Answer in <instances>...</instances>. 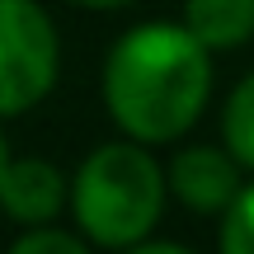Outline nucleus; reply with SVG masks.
<instances>
[{
	"label": "nucleus",
	"mask_w": 254,
	"mask_h": 254,
	"mask_svg": "<svg viewBox=\"0 0 254 254\" xmlns=\"http://www.w3.org/2000/svg\"><path fill=\"white\" fill-rule=\"evenodd\" d=\"M212 47L189 24H141L118 38L104 66V104L136 141H174L198 123L212 90Z\"/></svg>",
	"instance_id": "nucleus-1"
},
{
	"label": "nucleus",
	"mask_w": 254,
	"mask_h": 254,
	"mask_svg": "<svg viewBox=\"0 0 254 254\" xmlns=\"http://www.w3.org/2000/svg\"><path fill=\"white\" fill-rule=\"evenodd\" d=\"M71 207L80 231L94 245L109 250H132L151 236V226L160 221L165 207V174L160 165L146 155V146L113 141L99 146L94 155H85L80 174L71 189Z\"/></svg>",
	"instance_id": "nucleus-2"
},
{
	"label": "nucleus",
	"mask_w": 254,
	"mask_h": 254,
	"mask_svg": "<svg viewBox=\"0 0 254 254\" xmlns=\"http://www.w3.org/2000/svg\"><path fill=\"white\" fill-rule=\"evenodd\" d=\"M57 80V33L38 0H0V118L28 113Z\"/></svg>",
	"instance_id": "nucleus-3"
},
{
	"label": "nucleus",
	"mask_w": 254,
	"mask_h": 254,
	"mask_svg": "<svg viewBox=\"0 0 254 254\" xmlns=\"http://www.w3.org/2000/svg\"><path fill=\"white\" fill-rule=\"evenodd\" d=\"M170 189L193 212H226L240 193V160L217 146H184L170 160Z\"/></svg>",
	"instance_id": "nucleus-4"
},
{
	"label": "nucleus",
	"mask_w": 254,
	"mask_h": 254,
	"mask_svg": "<svg viewBox=\"0 0 254 254\" xmlns=\"http://www.w3.org/2000/svg\"><path fill=\"white\" fill-rule=\"evenodd\" d=\"M62 198H66V174L47 160H9L5 179H0V207L19 226L52 221Z\"/></svg>",
	"instance_id": "nucleus-5"
},
{
	"label": "nucleus",
	"mask_w": 254,
	"mask_h": 254,
	"mask_svg": "<svg viewBox=\"0 0 254 254\" xmlns=\"http://www.w3.org/2000/svg\"><path fill=\"white\" fill-rule=\"evenodd\" d=\"M184 24L207 47H240L254 33V0H189Z\"/></svg>",
	"instance_id": "nucleus-6"
},
{
	"label": "nucleus",
	"mask_w": 254,
	"mask_h": 254,
	"mask_svg": "<svg viewBox=\"0 0 254 254\" xmlns=\"http://www.w3.org/2000/svg\"><path fill=\"white\" fill-rule=\"evenodd\" d=\"M221 136H226L231 155H236L245 170H254V75L236 85L226 113H221Z\"/></svg>",
	"instance_id": "nucleus-7"
},
{
	"label": "nucleus",
	"mask_w": 254,
	"mask_h": 254,
	"mask_svg": "<svg viewBox=\"0 0 254 254\" xmlns=\"http://www.w3.org/2000/svg\"><path fill=\"white\" fill-rule=\"evenodd\" d=\"M221 250L226 254H254V184L236 193L221 221Z\"/></svg>",
	"instance_id": "nucleus-8"
},
{
	"label": "nucleus",
	"mask_w": 254,
	"mask_h": 254,
	"mask_svg": "<svg viewBox=\"0 0 254 254\" xmlns=\"http://www.w3.org/2000/svg\"><path fill=\"white\" fill-rule=\"evenodd\" d=\"M85 240H90L85 231H80V236H71V231H57V226H47V221H43V226H33L28 236L14 240V254H38V250H52V254H80Z\"/></svg>",
	"instance_id": "nucleus-9"
},
{
	"label": "nucleus",
	"mask_w": 254,
	"mask_h": 254,
	"mask_svg": "<svg viewBox=\"0 0 254 254\" xmlns=\"http://www.w3.org/2000/svg\"><path fill=\"white\" fill-rule=\"evenodd\" d=\"M75 5H90V9H118V5H132V0H75Z\"/></svg>",
	"instance_id": "nucleus-10"
},
{
	"label": "nucleus",
	"mask_w": 254,
	"mask_h": 254,
	"mask_svg": "<svg viewBox=\"0 0 254 254\" xmlns=\"http://www.w3.org/2000/svg\"><path fill=\"white\" fill-rule=\"evenodd\" d=\"M5 170H9V151H5V136H0V179H5Z\"/></svg>",
	"instance_id": "nucleus-11"
}]
</instances>
